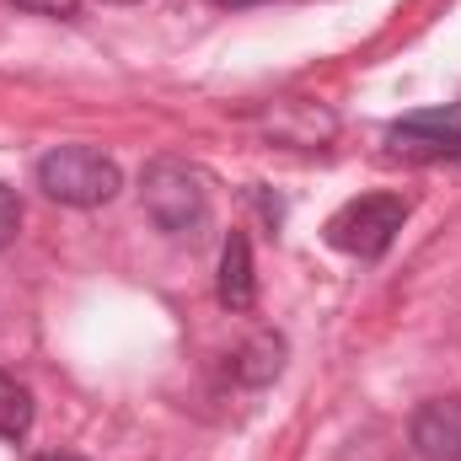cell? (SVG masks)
I'll return each instance as SVG.
<instances>
[{
    "instance_id": "cell-1",
    "label": "cell",
    "mask_w": 461,
    "mask_h": 461,
    "mask_svg": "<svg viewBox=\"0 0 461 461\" xmlns=\"http://www.w3.org/2000/svg\"><path fill=\"white\" fill-rule=\"evenodd\" d=\"M140 204L145 215L172 236H188L210 221V177L177 156H156L140 172Z\"/></svg>"
},
{
    "instance_id": "cell-2",
    "label": "cell",
    "mask_w": 461,
    "mask_h": 461,
    "mask_svg": "<svg viewBox=\"0 0 461 461\" xmlns=\"http://www.w3.org/2000/svg\"><path fill=\"white\" fill-rule=\"evenodd\" d=\"M38 188H43L54 204L97 210V204H108L118 188H123V172H118L113 156H103V150H92V145H54V150L38 161Z\"/></svg>"
},
{
    "instance_id": "cell-3",
    "label": "cell",
    "mask_w": 461,
    "mask_h": 461,
    "mask_svg": "<svg viewBox=\"0 0 461 461\" xmlns=\"http://www.w3.org/2000/svg\"><path fill=\"white\" fill-rule=\"evenodd\" d=\"M408 221V199L402 194H365V199H348L344 210L328 221V241L348 252V258H381L397 230Z\"/></svg>"
},
{
    "instance_id": "cell-4",
    "label": "cell",
    "mask_w": 461,
    "mask_h": 461,
    "mask_svg": "<svg viewBox=\"0 0 461 461\" xmlns=\"http://www.w3.org/2000/svg\"><path fill=\"white\" fill-rule=\"evenodd\" d=\"M386 145L397 156H413V161H461V108L413 113L408 123H392Z\"/></svg>"
},
{
    "instance_id": "cell-5",
    "label": "cell",
    "mask_w": 461,
    "mask_h": 461,
    "mask_svg": "<svg viewBox=\"0 0 461 461\" xmlns=\"http://www.w3.org/2000/svg\"><path fill=\"white\" fill-rule=\"evenodd\" d=\"M413 461H461V397H429L408 424Z\"/></svg>"
},
{
    "instance_id": "cell-6",
    "label": "cell",
    "mask_w": 461,
    "mask_h": 461,
    "mask_svg": "<svg viewBox=\"0 0 461 461\" xmlns=\"http://www.w3.org/2000/svg\"><path fill=\"white\" fill-rule=\"evenodd\" d=\"M221 306L226 312H252L258 301V274H252V247L241 230H230L226 247H221V285H215Z\"/></svg>"
},
{
    "instance_id": "cell-7",
    "label": "cell",
    "mask_w": 461,
    "mask_h": 461,
    "mask_svg": "<svg viewBox=\"0 0 461 461\" xmlns=\"http://www.w3.org/2000/svg\"><path fill=\"white\" fill-rule=\"evenodd\" d=\"M236 381H247V386H263V381H274L279 370H285V339H274V333H258L252 344L236 348Z\"/></svg>"
},
{
    "instance_id": "cell-8",
    "label": "cell",
    "mask_w": 461,
    "mask_h": 461,
    "mask_svg": "<svg viewBox=\"0 0 461 461\" xmlns=\"http://www.w3.org/2000/svg\"><path fill=\"white\" fill-rule=\"evenodd\" d=\"M32 429V392L0 370V440H22Z\"/></svg>"
},
{
    "instance_id": "cell-9",
    "label": "cell",
    "mask_w": 461,
    "mask_h": 461,
    "mask_svg": "<svg viewBox=\"0 0 461 461\" xmlns=\"http://www.w3.org/2000/svg\"><path fill=\"white\" fill-rule=\"evenodd\" d=\"M16 230H22V199H16V188L0 183V252L16 241Z\"/></svg>"
},
{
    "instance_id": "cell-10",
    "label": "cell",
    "mask_w": 461,
    "mask_h": 461,
    "mask_svg": "<svg viewBox=\"0 0 461 461\" xmlns=\"http://www.w3.org/2000/svg\"><path fill=\"white\" fill-rule=\"evenodd\" d=\"M11 5H22V11H32V16H54V22L81 16V0H11Z\"/></svg>"
},
{
    "instance_id": "cell-11",
    "label": "cell",
    "mask_w": 461,
    "mask_h": 461,
    "mask_svg": "<svg viewBox=\"0 0 461 461\" xmlns=\"http://www.w3.org/2000/svg\"><path fill=\"white\" fill-rule=\"evenodd\" d=\"M38 461H86V456H70V451H49V456H38Z\"/></svg>"
},
{
    "instance_id": "cell-12",
    "label": "cell",
    "mask_w": 461,
    "mask_h": 461,
    "mask_svg": "<svg viewBox=\"0 0 461 461\" xmlns=\"http://www.w3.org/2000/svg\"><path fill=\"white\" fill-rule=\"evenodd\" d=\"M215 5H230L236 11V5H258V0H215Z\"/></svg>"
},
{
    "instance_id": "cell-13",
    "label": "cell",
    "mask_w": 461,
    "mask_h": 461,
    "mask_svg": "<svg viewBox=\"0 0 461 461\" xmlns=\"http://www.w3.org/2000/svg\"><path fill=\"white\" fill-rule=\"evenodd\" d=\"M103 5H134V0H103Z\"/></svg>"
}]
</instances>
